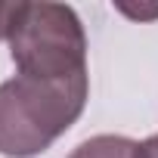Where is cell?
Segmentation results:
<instances>
[{"label": "cell", "instance_id": "6da1fadb", "mask_svg": "<svg viewBox=\"0 0 158 158\" xmlns=\"http://www.w3.org/2000/svg\"><path fill=\"white\" fill-rule=\"evenodd\" d=\"M90 81L87 71L40 81V77L16 74L0 84V155L31 158L50 149L87 106Z\"/></svg>", "mask_w": 158, "mask_h": 158}, {"label": "cell", "instance_id": "7a4b0ae2", "mask_svg": "<svg viewBox=\"0 0 158 158\" xmlns=\"http://www.w3.org/2000/svg\"><path fill=\"white\" fill-rule=\"evenodd\" d=\"M10 53L19 74L40 81H62L87 71V34L77 13L65 3H19Z\"/></svg>", "mask_w": 158, "mask_h": 158}, {"label": "cell", "instance_id": "3957f363", "mask_svg": "<svg viewBox=\"0 0 158 158\" xmlns=\"http://www.w3.org/2000/svg\"><path fill=\"white\" fill-rule=\"evenodd\" d=\"M136 139L118 136V133H99L84 139L77 149H71L68 158H136Z\"/></svg>", "mask_w": 158, "mask_h": 158}, {"label": "cell", "instance_id": "277c9868", "mask_svg": "<svg viewBox=\"0 0 158 158\" xmlns=\"http://www.w3.org/2000/svg\"><path fill=\"white\" fill-rule=\"evenodd\" d=\"M19 3H22V0H19ZM19 3H0V40H10L13 22L19 16Z\"/></svg>", "mask_w": 158, "mask_h": 158}, {"label": "cell", "instance_id": "5b68a950", "mask_svg": "<svg viewBox=\"0 0 158 158\" xmlns=\"http://www.w3.org/2000/svg\"><path fill=\"white\" fill-rule=\"evenodd\" d=\"M136 158H158V133H152L136 146Z\"/></svg>", "mask_w": 158, "mask_h": 158}]
</instances>
